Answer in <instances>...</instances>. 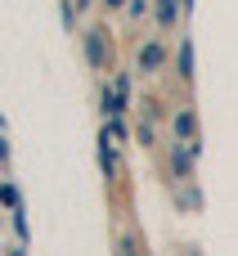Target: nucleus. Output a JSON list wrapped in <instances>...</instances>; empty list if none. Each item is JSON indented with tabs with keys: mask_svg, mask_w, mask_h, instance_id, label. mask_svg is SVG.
I'll return each mask as SVG.
<instances>
[{
	"mask_svg": "<svg viewBox=\"0 0 238 256\" xmlns=\"http://www.w3.org/2000/svg\"><path fill=\"white\" fill-rule=\"evenodd\" d=\"M162 68H166V45L153 36V40H144V45L135 50V72H140V76H158Z\"/></svg>",
	"mask_w": 238,
	"mask_h": 256,
	"instance_id": "f257e3e1",
	"label": "nucleus"
},
{
	"mask_svg": "<svg viewBox=\"0 0 238 256\" xmlns=\"http://www.w3.org/2000/svg\"><path fill=\"white\" fill-rule=\"evenodd\" d=\"M86 58H90V68H104L108 63V32L104 27H94L86 36Z\"/></svg>",
	"mask_w": 238,
	"mask_h": 256,
	"instance_id": "f03ea898",
	"label": "nucleus"
},
{
	"mask_svg": "<svg viewBox=\"0 0 238 256\" xmlns=\"http://www.w3.org/2000/svg\"><path fill=\"white\" fill-rule=\"evenodd\" d=\"M171 130H176V140H180V144H189V140L198 135V117H194V108H176Z\"/></svg>",
	"mask_w": 238,
	"mask_h": 256,
	"instance_id": "7ed1b4c3",
	"label": "nucleus"
},
{
	"mask_svg": "<svg viewBox=\"0 0 238 256\" xmlns=\"http://www.w3.org/2000/svg\"><path fill=\"white\" fill-rule=\"evenodd\" d=\"M126 99H130V94H122L117 86H104V99H99V104H104V117H122V112H126Z\"/></svg>",
	"mask_w": 238,
	"mask_h": 256,
	"instance_id": "20e7f679",
	"label": "nucleus"
},
{
	"mask_svg": "<svg viewBox=\"0 0 238 256\" xmlns=\"http://www.w3.org/2000/svg\"><path fill=\"white\" fill-rule=\"evenodd\" d=\"M180 0H153V14H158V27H176V18H180Z\"/></svg>",
	"mask_w": 238,
	"mask_h": 256,
	"instance_id": "39448f33",
	"label": "nucleus"
},
{
	"mask_svg": "<svg viewBox=\"0 0 238 256\" xmlns=\"http://www.w3.org/2000/svg\"><path fill=\"white\" fill-rule=\"evenodd\" d=\"M176 68H180V76H184V81H194V45H189V40H180V45H176Z\"/></svg>",
	"mask_w": 238,
	"mask_h": 256,
	"instance_id": "423d86ee",
	"label": "nucleus"
},
{
	"mask_svg": "<svg viewBox=\"0 0 238 256\" xmlns=\"http://www.w3.org/2000/svg\"><path fill=\"white\" fill-rule=\"evenodd\" d=\"M189 166H194V158H189V153H184V144L176 140V148H171V171L184 180V176H189Z\"/></svg>",
	"mask_w": 238,
	"mask_h": 256,
	"instance_id": "0eeeda50",
	"label": "nucleus"
},
{
	"mask_svg": "<svg viewBox=\"0 0 238 256\" xmlns=\"http://www.w3.org/2000/svg\"><path fill=\"white\" fill-rule=\"evenodd\" d=\"M117 256H140V238L135 234H122L117 238Z\"/></svg>",
	"mask_w": 238,
	"mask_h": 256,
	"instance_id": "6e6552de",
	"label": "nucleus"
},
{
	"mask_svg": "<svg viewBox=\"0 0 238 256\" xmlns=\"http://www.w3.org/2000/svg\"><path fill=\"white\" fill-rule=\"evenodd\" d=\"M0 202H4V207H18V194H14V189L4 184V189H0Z\"/></svg>",
	"mask_w": 238,
	"mask_h": 256,
	"instance_id": "1a4fd4ad",
	"label": "nucleus"
},
{
	"mask_svg": "<svg viewBox=\"0 0 238 256\" xmlns=\"http://www.w3.org/2000/svg\"><path fill=\"white\" fill-rule=\"evenodd\" d=\"M126 14L130 18H144V0H126Z\"/></svg>",
	"mask_w": 238,
	"mask_h": 256,
	"instance_id": "9d476101",
	"label": "nucleus"
},
{
	"mask_svg": "<svg viewBox=\"0 0 238 256\" xmlns=\"http://www.w3.org/2000/svg\"><path fill=\"white\" fill-rule=\"evenodd\" d=\"M104 4H108V9H126V0H104Z\"/></svg>",
	"mask_w": 238,
	"mask_h": 256,
	"instance_id": "9b49d317",
	"label": "nucleus"
},
{
	"mask_svg": "<svg viewBox=\"0 0 238 256\" xmlns=\"http://www.w3.org/2000/svg\"><path fill=\"white\" fill-rule=\"evenodd\" d=\"M180 4H184V9H189V4H194V0H180Z\"/></svg>",
	"mask_w": 238,
	"mask_h": 256,
	"instance_id": "f8f14e48",
	"label": "nucleus"
}]
</instances>
